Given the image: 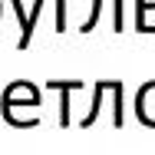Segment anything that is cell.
<instances>
[{"instance_id":"1","label":"cell","mask_w":155,"mask_h":155,"mask_svg":"<svg viewBox=\"0 0 155 155\" xmlns=\"http://www.w3.org/2000/svg\"><path fill=\"white\" fill-rule=\"evenodd\" d=\"M17 106H40L36 86H30V83H13V86L3 93V112H10V109H17Z\"/></svg>"},{"instance_id":"2","label":"cell","mask_w":155,"mask_h":155,"mask_svg":"<svg viewBox=\"0 0 155 155\" xmlns=\"http://www.w3.org/2000/svg\"><path fill=\"white\" fill-rule=\"evenodd\" d=\"M135 112L145 125H155V83H145L135 96Z\"/></svg>"},{"instance_id":"3","label":"cell","mask_w":155,"mask_h":155,"mask_svg":"<svg viewBox=\"0 0 155 155\" xmlns=\"http://www.w3.org/2000/svg\"><path fill=\"white\" fill-rule=\"evenodd\" d=\"M135 30L155 33V3L152 0H135Z\"/></svg>"},{"instance_id":"4","label":"cell","mask_w":155,"mask_h":155,"mask_svg":"<svg viewBox=\"0 0 155 155\" xmlns=\"http://www.w3.org/2000/svg\"><path fill=\"white\" fill-rule=\"evenodd\" d=\"M102 93H106V89H102V83H96V89H93V106H89V112L79 119V125H83V129H86V125H93L96 119H99V109H102Z\"/></svg>"},{"instance_id":"5","label":"cell","mask_w":155,"mask_h":155,"mask_svg":"<svg viewBox=\"0 0 155 155\" xmlns=\"http://www.w3.org/2000/svg\"><path fill=\"white\" fill-rule=\"evenodd\" d=\"M99 10H102V0H93V13H89V20L83 23V33H89L96 23H99Z\"/></svg>"}]
</instances>
